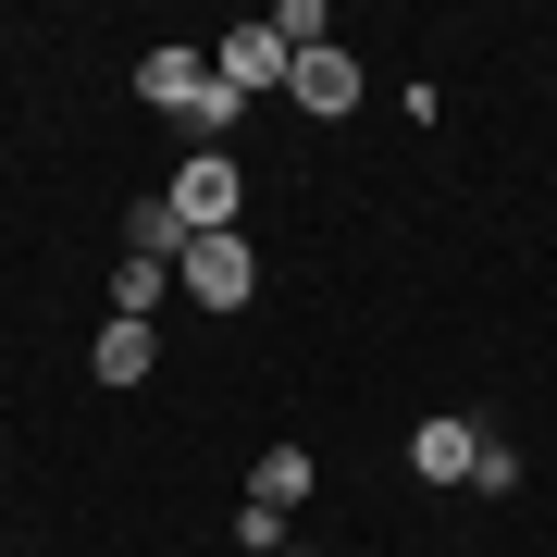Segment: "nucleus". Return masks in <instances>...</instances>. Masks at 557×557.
Returning a JSON list of instances; mask_svg holds the SVG:
<instances>
[{
  "mask_svg": "<svg viewBox=\"0 0 557 557\" xmlns=\"http://www.w3.org/2000/svg\"><path fill=\"white\" fill-rule=\"evenodd\" d=\"M137 100H149V112H174L186 137H236V124H248V100L211 75V50H186V38H161V50L137 62Z\"/></svg>",
  "mask_w": 557,
  "mask_h": 557,
  "instance_id": "nucleus-1",
  "label": "nucleus"
},
{
  "mask_svg": "<svg viewBox=\"0 0 557 557\" xmlns=\"http://www.w3.org/2000/svg\"><path fill=\"white\" fill-rule=\"evenodd\" d=\"M161 199H174V223H186V236H236V211H248V186H236V161H223V149H186V161H174V186H161Z\"/></svg>",
  "mask_w": 557,
  "mask_h": 557,
  "instance_id": "nucleus-2",
  "label": "nucleus"
},
{
  "mask_svg": "<svg viewBox=\"0 0 557 557\" xmlns=\"http://www.w3.org/2000/svg\"><path fill=\"white\" fill-rule=\"evenodd\" d=\"M174 285H186L199 310H248V285H260V248H248V236H186Z\"/></svg>",
  "mask_w": 557,
  "mask_h": 557,
  "instance_id": "nucleus-3",
  "label": "nucleus"
},
{
  "mask_svg": "<svg viewBox=\"0 0 557 557\" xmlns=\"http://www.w3.org/2000/svg\"><path fill=\"white\" fill-rule=\"evenodd\" d=\"M211 75L236 87V100H260V87H285V75H298V50H285L273 25H236V38H211Z\"/></svg>",
  "mask_w": 557,
  "mask_h": 557,
  "instance_id": "nucleus-4",
  "label": "nucleus"
},
{
  "mask_svg": "<svg viewBox=\"0 0 557 557\" xmlns=\"http://www.w3.org/2000/svg\"><path fill=\"white\" fill-rule=\"evenodd\" d=\"M471 458H483V421H458V409H434V421L409 434V471H421V483H471Z\"/></svg>",
  "mask_w": 557,
  "mask_h": 557,
  "instance_id": "nucleus-5",
  "label": "nucleus"
},
{
  "mask_svg": "<svg viewBox=\"0 0 557 557\" xmlns=\"http://www.w3.org/2000/svg\"><path fill=\"white\" fill-rule=\"evenodd\" d=\"M285 100H298V112H322V124H335V112H359V62H347L335 38H322V50H298V75H285Z\"/></svg>",
  "mask_w": 557,
  "mask_h": 557,
  "instance_id": "nucleus-6",
  "label": "nucleus"
},
{
  "mask_svg": "<svg viewBox=\"0 0 557 557\" xmlns=\"http://www.w3.org/2000/svg\"><path fill=\"white\" fill-rule=\"evenodd\" d=\"M310 483H322V471H310V446H260V483H248V508L298 520V508H310Z\"/></svg>",
  "mask_w": 557,
  "mask_h": 557,
  "instance_id": "nucleus-7",
  "label": "nucleus"
},
{
  "mask_svg": "<svg viewBox=\"0 0 557 557\" xmlns=\"http://www.w3.org/2000/svg\"><path fill=\"white\" fill-rule=\"evenodd\" d=\"M87 359H100V384H149L161 335H149V322H100V347H87Z\"/></svg>",
  "mask_w": 557,
  "mask_h": 557,
  "instance_id": "nucleus-8",
  "label": "nucleus"
},
{
  "mask_svg": "<svg viewBox=\"0 0 557 557\" xmlns=\"http://www.w3.org/2000/svg\"><path fill=\"white\" fill-rule=\"evenodd\" d=\"M161 273H174V260H137V248H124L112 260V322H149L161 310Z\"/></svg>",
  "mask_w": 557,
  "mask_h": 557,
  "instance_id": "nucleus-9",
  "label": "nucleus"
},
{
  "mask_svg": "<svg viewBox=\"0 0 557 557\" xmlns=\"http://www.w3.org/2000/svg\"><path fill=\"white\" fill-rule=\"evenodd\" d=\"M124 248H137V260H186V223H174V199H137V211H124Z\"/></svg>",
  "mask_w": 557,
  "mask_h": 557,
  "instance_id": "nucleus-10",
  "label": "nucleus"
},
{
  "mask_svg": "<svg viewBox=\"0 0 557 557\" xmlns=\"http://www.w3.org/2000/svg\"><path fill=\"white\" fill-rule=\"evenodd\" d=\"M471 496H520V446H496V434H483V458H471Z\"/></svg>",
  "mask_w": 557,
  "mask_h": 557,
  "instance_id": "nucleus-11",
  "label": "nucleus"
}]
</instances>
